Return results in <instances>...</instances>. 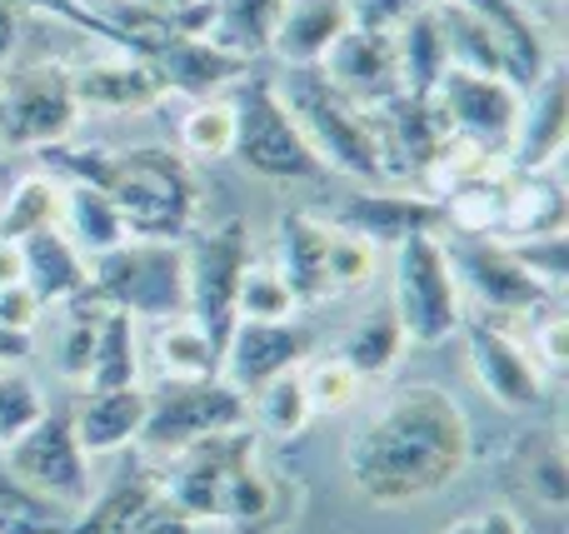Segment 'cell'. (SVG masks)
<instances>
[{
	"label": "cell",
	"instance_id": "obj_1",
	"mask_svg": "<svg viewBox=\"0 0 569 534\" xmlns=\"http://www.w3.org/2000/svg\"><path fill=\"white\" fill-rule=\"evenodd\" d=\"M470 415L450 390L415 380L345 435V475L375 510H410L445 495L470 470Z\"/></svg>",
	"mask_w": 569,
	"mask_h": 534
},
{
	"label": "cell",
	"instance_id": "obj_2",
	"mask_svg": "<svg viewBox=\"0 0 569 534\" xmlns=\"http://www.w3.org/2000/svg\"><path fill=\"white\" fill-rule=\"evenodd\" d=\"M46 170L60 180H86L106 190L120 210L130 240H186L200 220V180L186 155L160 145L96 150V145H46Z\"/></svg>",
	"mask_w": 569,
	"mask_h": 534
},
{
	"label": "cell",
	"instance_id": "obj_3",
	"mask_svg": "<svg viewBox=\"0 0 569 534\" xmlns=\"http://www.w3.org/2000/svg\"><path fill=\"white\" fill-rule=\"evenodd\" d=\"M280 100L295 115L300 135L310 140V150L325 165V175L335 170V175L360 180V185H380L385 160H380V135H375L370 110L345 100L315 66L290 70V80L280 85Z\"/></svg>",
	"mask_w": 569,
	"mask_h": 534
},
{
	"label": "cell",
	"instance_id": "obj_4",
	"mask_svg": "<svg viewBox=\"0 0 569 534\" xmlns=\"http://www.w3.org/2000/svg\"><path fill=\"white\" fill-rule=\"evenodd\" d=\"M390 310H395V320H400L405 340L420 350H435L450 335H460L470 310H465V290H460V280H455L445 235H410L395 245Z\"/></svg>",
	"mask_w": 569,
	"mask_h": 534
},
{
	"label": "cell",
	"instance_id": "obj_5",
	"mask_svg": "<svg viewBox=\"0 0 569 534\" xmlns=\"http://www.w3.org/2000/svg\"><path fill=\"white\" fill-rule=\"evenodd\" d=\"M90 295L130 320L186 315V245L176 240H120L90 260Z\"/></svg>",
	"mask_w": 569,
	"mask_h": 534
},
{
	"label": "cell",
	"instance_id": "obj_6",
	"mask_svg": "<svg viewBox=\"0 0 569 534\" xmlns=\"http://www.w3.org/2000/svg\"><path fill=\"white\" fill-rule=\"evenodd\" d=\"M250 425V400L240 390H230L226 380H166V390L150 395V410H146V425H140V440L156 460H170L180 450L200 445L210 435H226V430H240Z\"/></svg>",
	"mask_w": 569,
	"mask_h": 534
},
{
	"label": "cell",
	"instance_id": "obj_7",
	"mask_svg": "<svg viewBox=\"0 0 569 534\" xmlns=\"http://www.w3.org/2000/svg\"><path fill=\"white\" fill-rule=\"evenodd\" d=\"M236 155L250 175L276 180V185H300V180L325 175L310 140L284 110L276 80H250L246 95L236 100Z\"/></svg>",
	"mask_w": 569,
	"mask_h": 534
},
{
	"label": "cell",
	"instance_id": "obj_8",
	"mask_svg": "<svg viewBox=\"0 0 569 534\" xmlns=\"http://www.w3.org/2000/svg\"><path fill=\"white\" fill-rule=\"evenodd\" d=\"M246 460H256V435H250V425L200 440V445L170 455L166 465H156L160 500H166L180 520H190V525H220L226 485Z\"/></svg>",
	"mask_w": 569,
	"mask_h": 534
},
{
	"label": "cell",
	"instance_id": "obj_9",
	"mask_svg": "<svg viewBox=\"0 0 569 534\" xmlns=\"http://www.w3.org/2000/svg\"><path fill=\"white\" fill-rule=\"evenodd\" d=\"M80 125V105L70 95L66 66H26L0 80V145L46 150L70 140Z\"/></svg>",
	"mask_w": 569,
	"mask_h": 534
},
{
	"label": "cell",
	"instance_id": "obj_10",
	"mask_svg": "<svg viewBox=\"0 0 569 534\" xmlns=\"http://www.w3.org/2000/svg\"><path fill=\"white\" fill-rule=\"evenodd\" d=\"M246 265H250V240L240 220L200 230L186 245V315L216 345H226L230 325H236V295Z\"/></svg>",
	"mask_w": 569,
	"mask_h": 534
},
{
	"label": "cell",
	"instance_id": "obj_11",
	"mask_svg": "<svg viewBox=\"0 0 569 534\" xmlns=\"http://www.w3.org/2000/svg\"><path fill=\"white\" fill-rule=\"evenodd\" d=\"M6 470L20 485L60 500V505L76 510V515L90 505V460H86V450L76 445L70 415H50L46 410V415L6 450Z\"/></svg>",
	"mask_w": 569,
	"mask_h": 534
},
{
	"label": "cell",
	"instance_id": "obj_12",
	"mask_svg": "<svg viewBox=\"0 0 569 534\" xmlns=\"http://www.w3.org/2000/svg\"><path fill=\"white\" fill-rule=\"evenodd\" d=\"M465 360H470V375L485 395L495 400L510 415H535L550 395V375L540 370V360L520 345L515 335H505L495 320H465Z\"/></svg>",
	"mask_w": 569,
	"mask_h": 534
},
{
	"label": "cell",
	"instance_id": "obj_13",
	"mask_svg": "<svg viewBox=\"0 0 569 534\" xmlns=\"http://www.w3.org/2000/svg\"><path fill=\"white\" fill-rule=\"evenodd\" d=\"M445 250H450L460 290H470L490 315H530V310H540L545 300H550V290H545L540 280L515 260V250L500 245V240L455 235V240H445Z\"/></svg>",
	"mask_w": 569,
	"mask_h": 534
},
{
	"label": "cell",
	"instance_id": "obj_14",
	"mask_svg": "<svg viewBox=\"0 0 569 534\" xmlns=\"http://www.w3.org/2000/svg\"><path fill=\"white\" fill-rule=\"evenodd\" d=\"M430 100L440 105L450 135H465V140H475V145L505 155L515 115H520V90H515L505 75H475V70L450 66Z\"/></svg>",
	"mask_w": 569,
	"mask_h": 534
},
{
	"label": "cell",
	"instance_id": "obj_15",
	"mask_svg": "<svg viewBox=\"0 0 569 534\" xmlns=\"http://www.w3.org/2000/svg\"><path fill=\"white\" fill-rule=\"evenodd\" d=\"M310 360V330L295 320H236L220 345V380L240 395H256L260 385L290 375Z\"/></svg>",
	"mask_w": 569,
	"mask_h": 534
},
{
	"label": "cell",
	"instance_id": "obj_16",
	"mask_svg": "<svg viewBox=\"0 0 569 534\" xmlns=\"http://www.w3.org/2000/svg\"><path fill=\"white\" fill-rule=\"evenodd\" d=\"M315 70H320V75L330 80L345 100H355L360 110H380V105H390L395 95H405L395 30H360V26H350Z\"/></svg>",
	"mask_w": 569,
	"mask_h": 534
},
{
	"label": "cell",
	"instance_id": "obj_17",
	"mask_svg": "<svg viewBox=\"0 0 569 534\" xmlns=\"http://www.w3.org/2000/svg\"><path fill=\"white\" fill-rule=\"evenodd\" d=\"M565 145H569V80L560 66H550V75L520 95V115H515L510 145H505V165L515 175H550L560 165Z\"/></svg>",
	"mask_w": 569,
	"mask_h": 534
},
{
	"label": "cell",
	"instance_id": "obj_18",
	"mask_svg": "<svg viewBox=\"0 0 569 534\" xmlns=\"http://www.w3.org/2000/svg\"><path fill=\"white\" fill-rule=\"evenodd\" d=\"M335 230L370 240V245H400L410 235H440L445 205L425 190H355L335 205Z\"/></svg>",
	"mask_w": 569,
	"mask_h": 534
},
{
	"label": "cell",
	"instance_id": "obj_19",
	"mask_svg": "<svg viewBox=\"0 0 569 534\" xmlns=\"http://www.w3.org/2000/svg\"><path fill=\"white\" fill-rule=\"evenodd\" d=\"M70 95H76L80 115H146L170 95L160 70L140 56L126 60H100V66L70 70Z\"/></svg>",
	"mask_w": 569,
	"mask_h": 534
},
{
	"label": "cell",
	"instance_id": "obj_20",
	"mask_svg": "<svg viewBox=\"0 0 569 534\" xmlns=\"http://www.w3.org/2000/svg\"><path fill=\"white\" fill-rule=\"evenodd\" d=\"M460 6L475 10V20L485 26L495 56H500V75L510 80L520 95L550 75V66H555L550 46H545V36L525 0H460Z\"/></svg>",
	"mask_w": 569,
	"mask_h": 534
},
{
	"label": "cell",
	"instance_id": "obj_21",
	"mask_svg": "<svg viewBox=\"0 0 569 534\" xmlns=\"http://www.w3.org/2000/svg\"><path fill=\"white\" fill-rule=\"evenodd\" d=\"M150 410V390L130 385V390H80L76 410H70V430H76V445L86 450V460H106L120 455L140 440Z\"/></svg>",
	"mask_w": 569,
	"mask_h": 534
},
{
	"label": "cell",
	"instance_id": "obj_22",
	"mask_svg": "<svg viewBox=\"0 0 569 534\" xmlns=\"http://www.w3.org/2000/svg\"><path fill=\"white\" fill-rule=\"evenodd\" d=\"M325 245H330V225H320L305 210H284L276 220V260L270 265L280 270L300 310H315L335 295L330 275H325Z\"/></svg>",
	"mask_w": 569,
	"mask_h": 534
},
{
	"label": "cell",
	"instance_id": "obj_23",
	"mask_svg": "<svg viewBox=\"0 0 569 534\" xmlns=\"http://www.w3.org/2000/svg\"><path fill=\"white\" fill-rule=\"evenodd\" d=\"M150 66L160 70V80H166L170 90H180V95H196V100H210L220 95L226 85H240L250 70L246 56H236V50L216 46L210 36H176L166 50H160Z\"/></svg>",
	"mask_w": 569,
	"mask_h": 534
},
{
	"label": "cell",
	"instance_id": "obj_24",
	"mask_svg": "<svg viewBox=\"0 0 569 534\" xmlns=\"http://www.w3.org/2000/svg\"><path fill=\"white\" fill-rule=\"evenodd\" d=\"M350 26L355 20L345 10V0H284V16L276 26V36H270V56L284 60L290 70L320 66Z\"/></svg>",
	"mask_w": 569,
	"mask_h": 534
},
{
	"label": "cell",
	"instance_id": "obj_25",
	"mask_svg": "<svg viewBox=\"0 0 569 534\" xmlns=\"http://www.w3.org/2000/svg\"><path fill=\"white\" fill-rule=\"evenodd\" d=\"M565 220H569V205H565L560 180L515 175L510 170V180H505V200H500V225H495L490 240H500V245H525V240L560 235Z\"/></svg>",
	"mask_w": 569,
	"mask_h": 534
},
{
	"label": "cell",
	"instance_id": "obj_26",
	"mask_svg": "<svg viewBox=\"0 0 569 534\" xmlns=\"http://www.w3.org/2000/svg\"><path fill=\"white\" fill-rule=\"evenodd\" d=\"M20 265H26V285L36 290L40 305H66L90 285V260L76 250V240L60 225L36 230L20 240Z\"/></svg>",
	"mask_w": 569,
	"mask_h": 534
},
{
	"label": "cell",
	"instance_id": "obj_27",
	"mask_svg": "<svg viewBox=\"0 0 569 534\" xmlns=\"http://www.w3.org/2000/svg\"><path fill=\"white\" fill-rule=\"evenodd\" d=\"M160 505V475L156 465H140V470H126L116 485L106 490L100 500H90L86 510L76 515V530L70 534H136L156 515Z\"/></svg>",
	"mask_w": 569,
	"mask_h": 534
},
{
	"label": "cell",
	"instance_id": "obj_28",
	"mask_svg": "<svg viewBox=\"0 0 569 534\" xmlns=\"http://www.w3.org/2000/svg\"><path fill=\"white\" fill-rule=\"evenodd\" d=\"M515 490H520L525 500H530L535 510H545V515H565L569 505V455L560 445V435H530L515 445Z\"/></svg>",
	"mask_w": 569,
	"mask_h": 534
},
{
	"label": "cell",
	"instance_id": "obj_29",
	"mask_svg": "<svg viewBox=\"0 0 569 534\" xmlns=\"http://www.w3.org/2000/svg\"><path fill=\"white\" fill-rule=\"evenodd\" d=\"M405 350H410V340H405V330H400V320H395L390 305L360 315L340 340V360L365 380V385L395 375V365L405 360Z\"/></svg>",
	"mask_w": 569,
	"mask_h": 534
},
{
	"label": "cell",
	"instance_id": "obj_30",
	"mask_svg": "<svg viewBox=\"0 0 569 534\" xmlns=\"http://www.w3.org/2000/svg\"><path fill=\"white\" fill-rule=\"evenodd\" d=\"M60 230L76 240V250L86 260L106 255V250H116L120 240H130L126 220H120V210L110 205V195L96 185H86V180H66V215H60Z\"/></svg>",
	"mask_w": 569,
	"mask_h": 534
},
{
	"label": "cell",
	"instance_id": "obj_31",
	"mask_svg": "<svg viewBox=\"0 0 569 534\" xmlns=\"http://www.w3.org/2000/svg\"><path fill=\"white\" fill-rule=\"evenodd\" d=\"M60 215H66V180L50 175V170H36V175L16 180L10 195L0 200V240L20 245L36 230L60 225Z\"/></svg>",
	"mask_w": 569,
	"mask_h": 534
},
{
	"label": "cell",
	"instance_id": "obj_32",
	"mask_svg": "<svg viewBox=\"0 0 569 534\" xmlns=\"http://www.w3.org/2000/svg\"><path fill=\"white\" fill-rule=\"evenodd\" d=\"M156 365L166 380H216L220 375V345L196 325L190 315H170L156 330Z\"/></svg>",
	"mask_w": 569,
	"mask_h": 534
},
{
	"label": "cell",
	"instance_id": "obj_33",
	"mask_svg": "<svg viewBox=\"0 0 569 534\" xmlns=\"http://www.w3.org/2000/svg\"><path fill=\"white\" fill-rule=\"evenodd\" d=\"M140 385V340H136V320L106 310L96 330V355H90V375L80 390H130Z\"/></svg>",
	"mask_w": 569,
	"mask_h": 534
},
{
	"label": "cell",
	"instance_id": "obj_34",
	"mask_svg": "<svg viewBox=\"0 0 569 534\" xmlns=\"http://www.w3.org/2000/svg\"><path fill=\"white\" fill-rule=\"evenodd\" d=\"M395 50H400V80H405V95H435L440 75L450 70L445 60V40L440 26H435V10H415L400 30H395Z\"/></svg>",
	"mask_w": 569,
	"mask_h": 534
},
{
	"label": "cell",
	"instance_id": "obj_35",
	"mask_svg": "<svg viewBox=\"0 0 569 534\" xmlns=\"http://www.w3.org/2000/svg\"><path fill=\"white\" fill-rule=\"evenodd\" d=\"M280 16H284V0H216V30H210V40L256 60L270 50Z\"/></svg>",
	"mask_w": 569,
	"mask_h": 534
},
{
	"label": "cell",
	"instance_id": "obj_36",
	"mask_svg": "<svg viewBox=\"0 0 569 534\" xmlns=\"http://www.w3.org/2000/svg\"><path fill=\"white\" fill-rule=\"evenodd\" d=\"M70 530H76V510H66L60 500L20 485V480L0 465V534H70Z\"/></svg>",
	"mask_w": 569,
	"mask_h": 534
},
{
	"label": "cell",
	"instance_id": "obj_37",
	"mask_svg": "<svg viewBox=\"0 0 569 534\" xmlns=\"http://www.w3.org/2000/svg\"><path fill=\"white\" fill-rule=\"evenodd\" d=\"M435 26L445 40V60L455 70H475V75H500V56H495L485 26L475 20V10H465L460 0H435Z\"/></svg>",
	"mask_w": 569,
	"mask_h": 534
},
{
	"label": "cell",
	"instance_id": "obj_38",
	"mask_svg": "<svg viewBox=\"0 0 569 534\" xmlns=\"http://www.w3.org/2000/svg\"><path fill=\"white\" fill-rule=\"evenodd\" d=\"M180 155L186 160H230L236 155V100L210 95L180 115Z\"/></svg>",
	"mask_w": 569,
	"mask_h": 534
},
{
	"label": "cell",
	"instance_id": "obj_39",
	"mask_svg": "<svg viewBox=\"0 0 569 534\" xmlns=\"http://www.w3.org/2000/svg\"><path fill=\"white\" fill-rule=\"evenodd\" d=\"M250 420H256V430H266V435H276V440L305 435L315 410H310V395H305V385H300V370L260 385L256 395H250Z\"/></svg>",
	"mask_w": 569,
	"mask_h": 534
},
{
	"label": "cell",
	"instance_id": "obj_40",
	"mask_svg": "<svg viewBox=\"0 0 569 534\" xmlns=\"http://www.w3.org/2000/svg\"><path fill=\"white\" fill-rule=\"evenodd\" d=\"M60 310H66V335H60V350H56V370H60L66 385H86L90 355H96V330H100L106 305H100V300L90 295V285H86L76 300H66Z\"/></svg>",
	"mask_w": 569,
	"mask_h": 534
},
{
	"label": "cell",
	"instance_id": "obj_41",
	"mask_svg": "<svg viewBox=\"0 0 569 534\" xmlns=\"http://www.w3.org/2000/svg\"><path fill=\"white\" fill-rule=\"evenodd\" d=\"M300 385H305V395H310L315 415H345V410L360 405V395H365V380L355 375L340 355L305 360V365H300Z\"/></svg>",
	"mask_w": 569,
	"mask_h": 534
},
{
	"label": "cell",
	"instance_id": "obj_42",
	"mask_svg": "<svg viewBox=\"0 0 569 534\" xmlns=\"http://www.w3.org/2000/svg\"><path fill=\"white\" fill-rule=\"evenodd\" d=\"M300 305H295L290 285L280 280V270L270 260H250L246 275H240V295H236V320H295Z\"/></svg>",
	"mask_w": 569,
	"mask_h": 534
},
{
	"label": "cell",
	"instance_id": "obj_43",
	"mask_svg": "<svg viewBox=\"0 0 569 534\" xmlns=\"http://www.w3.org/2000/svg\"><path fill=\"white\" fill-rule=\"evenodd\" d=\"M325 275H330L335 295H350V290L375 285V275H380V245L350 235V230H330V245H325Z\"/></svg>",
	"mask_w": 569,
	"mask_h": 534
},
{
	"label": "cell",
	"instance_id": "obj_44",
	"mask_svg": "<svg viewBox=\"0 0 569 534\" xmlns=\"http://www.w3.org/2000/svg\"><path fill=\"white\" fill-rule=\"evenodd\" d=\"M46 415V395L26 370H0V450H10Z\"/></svg>",
	"mask_w": 569,
	"mask_h": 534
},
{
	"label": "cell",
	"instance_id": "obj_45",
	"mask_svg": "<svg viewBox=\"0 0 569 534\" xmlns=\"http://www.w3.org/2000/svg\"><path fill=\"white\" fill-rule=\"evenodd\" d=\"M515 260L540 280L550 295H560L565 280H569V245H565V230L560 235H545V240H525V245H510Z\"/></svg>",
	"mask_w": 569,
	"mask_h": 534
},
{
	"label": "cell",
	"instance_id": "obj_46",
	"mask_svg": "<svg viewBox=\"0 0 569 534\" xmlns=\"http://www.w3.org/2000/svg\"><path fill=\"white\" fill-rule=\"evenodd\" d=\"M530 355L540 360L545 375H560V370H569V315H565V310H550V315L530 330Z\"/></svg>",
	"mask_w": 569,
	"mask_h": 534
},
{
	"label": "cell",
	"instance_id": "obj_47",
	"mask_svg": "<svg viewBox=\"0 0 569 534\" xmlns=\"http://www.w3.org/2000/svg\"><path fill=\"white\" fill-rule=\"evenodd\" d=\"M140 6L166 16L176 36H210L216 30V0H140Z\"/></svg>",
	"mask_w": 569,
	"mask_h": 534
},
{
	"label": "cell",
	"instance_id": "obj_48",
	"mask_svg": "<svg viewBox=\"0 0 569 534\" xmlns=\"http://www.w3.org/2000/svg\"><path fill=\"white\" fill-rule=\"evenodd\" d=\"M345 10L360 30H400L415 10H425V0H345Z\"/></svg>",
	"mask_w": 569,
	"mask_h": 534
},
{
	"label": "cell",
	"instance_id": "obj_49",
	"mask_svg": "<svg viewBox=\"0 0 569 534\" xmlns=\"http://www.w3.org/2000/svg\"><path fill=\"white\" fill-rule=\"evenodd\" d=\"M40 320H46V305L36 300V290H30L26 280L0 290V325H6L10 335H36Z\"/></svg>",
	"mask_w": 569,
	"mask_h": 534
},
{
	"label": "cell",
	"instance_id": "obj_50",
	"mask_svg": "<svg viewBox=\"0 0 569 534\" xmlns=\"http://www.w3.org/2000/svg\"><path fill=\"white\" fill-rule=\"evenodd\" d=\"M440 534H530V530H525V520L515 515L510 505H485V510H475V515H460Z\"/></svg>",
	"mask_w": 569,
	"mask_h": 534
},
{
	"label": "cell",
	"instance_id": "obj_51",
	"mask_svg": "<svg viewBox=\"0 0 569 534\" xmlns=\"http://www.w3.org/2000/svg\"><path fill=\"white\" fill-rule=\"evenodd\" d=\"M30 355H36V335H10L0 325V370H20Z\"/></svg>",
	"mask_w": 569,
	"mask_h": 534
},
{
	"label": "cell",
	"instance_id": "obj_52",
	"mask_svg": "<svg viewBox=\"0 0 569 534\" xmlns=\"http://www.w3.org/2000/svg\"><path fill=\"white\" fill-rule=\"evenodd\" d=\"M136 534H200V525H190V520H180L176 510H170L166 500H160V505H156V515H150V520H146V525H140Z\"/></svg>",
	"mask_w": 569,
	"mask_h": 534
},
{
	"label": "cell",
	"instance_id": "obj_53",
	"mask_svg": "<svg viewBox=\"0 0 569 534\" xmlns=\"http://www.w3.org/2000/svg\"><path fill=\"white\" fill-rule=\"evenodd\" d=\"M16 40H20V10H16V0H0V66L10 60Z\"/></svg>",
	"mask_w": 569,
	"mask_h": 534
},
{
	"label": "cell",
	"instance_id": "obj_54",
	"mask_svg": "<svg viewBox=\"0 0 569 534\" xmlns=\"http://www.w3.org/2000/svg\"><path fill=\"white\" fill-rule=\"evenodd\" d=\"M20 280H26V265H20V245L0 240V290L20 285Z\"/></svg>",
	"mask_w": 569,
	"mask_h": 534
}]
</instances>
